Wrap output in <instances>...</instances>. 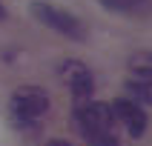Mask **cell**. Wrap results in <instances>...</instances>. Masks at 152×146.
Segmentation results:
<instances>
[{"label":"cell","mask_w":152,"mask_h":146,"mask_svg":"<svg viewBox=\"0 0 152 146\" xmlns=\"http://www.w3.org/2000/svg\"><path fill=\"white\" fill-rule=\"evenodd\" d=\"M72 120L86 146H121V126L109 109V100L75 103Z\"/></svg>","instance_id":"1"},{"label":"cell","mask_w":152,"mask_h":146,"mask_svg":"<svg viewBox=\"0 0 152 146\" xmlns=\"http://www.w3.org/2000/svg\"><path fill=\"white\" fill-rule=\"evenodd\" d=\"M52 97L40 86H17L9 97V115L17 129H37L40 120L49 115Z\"/></svg>","instance_id":"2"},{"label":"cell","mask_w":152,"mask_h":146,"mask_svg":"<svg viewBox=\"0 0 152 146\" xmlns=\"http://www.w3.org/2000/svg\"><path fill=\"white\" fill-rule=\"evenodd\" d=\"M29 12H32V17L40 26L52 29V32L60 34V37L75 40V43L86 40V23L72 12V9L58 6V3H52V0H32V3H29Z\"/></svg>","instance_id":"3"},{"label":"cell","mask_w":152,"mask_h":146,"mask_svg":"<svg viewBox=\"0 0 152 146\" xmlns=\"http://www.w3.org/2000/svg\"><path fill=\"white\" fill-rule=\"evenodd\" d=\"M58 77L63 80V86L69 89V94L75 97V103H83V100H92V92H95V75L92 69L80 63V60H60L58 63Z\"/></svg>","instance_id":"4"},{"label":"cell","mask_w":152,"mask_h":146,"mask_svg":"<svg viewBox=\"0 0 152 146\" xmlns=\"http://www.w3.org/2000/svg\"><path fill=\"white\" fill-rule=\"evenodd\" d=\"M109 109H112V115H115V120H118L121 132H126L132 140H138V137L146 135V126H149L146 109H141L138 103L126 100V97H115V100H109Z\"/></svg>","instance_id":"5"},{"label":"cell","mask_w":152,"mask_h":146,"mask_svg":"<svg viewBox=\"0 0 152 146\" xmlns=\"http://www.w3.org/2000/svg\"><path fill=\"white\" fill-rule=\"evenodd\" d=\"M124 97L138 103L141 109L152 106V80H141V77H129L124 83Z\"/></svg>","instance_id":"6"},{"label":"cell","mask_w":152,"mask_h":146,"mask_svg":"<svg viewBox=\"0 0 152 146\" xmlns=\"http://www.w3.org/2000/svg\"><path fill=\"white\" fill-rule=\"evenodd\" d=\"M126 69H129L132 77L152 80V52H135V54L126 60Z\"/></svg>","instance_id":"7"},{"label":"cell","mask_w":152,"mask_h":146,"mask_svg":"<svg viewBox=\"0 0 152 146\" xmlns=\"http://www.w3.org/2000/svg\"><path fill=\"white\" fill-rule=\"evenodd\" d=\"M98 3L112 15H135V12H144L152 0H98Z\"/></svg>","instance_id":"8"},{"label":"cell","mask_w":152,"mask_h":146,"mask_svg":"<svg viewBox=\"0 0 152 146\" xmlns=\"http://www.w3.org/2000/svg\"><path fill=\"white\" fill-rule=\"evenodd\" d=\"M46 146H72V143L63 140V137H52V140H46Z\"/></svg>","instance_id":"9"},{"label":"cell","mask_w":152,"mask_h":146,"mask_svg":"<svg viewBox=\"0 0 152 146\" xmlns=\"http://www.w3.org/2000/svg\"><path fill=\"white\" fill-rule=\"evenodd\" d=\"M0 20H6V6L0 3Z\"/></svg>","instance_id":"10"}]
</instances>
